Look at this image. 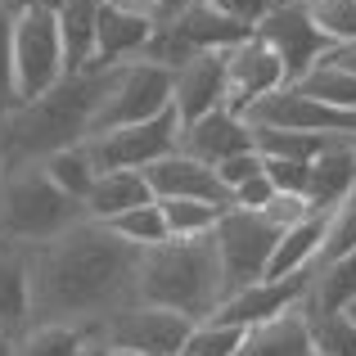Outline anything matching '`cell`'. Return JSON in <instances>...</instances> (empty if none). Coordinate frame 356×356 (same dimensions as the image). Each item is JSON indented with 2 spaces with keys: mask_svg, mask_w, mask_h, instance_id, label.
I'll use <instances>...</instances> for the list:
<instances>
[{
  "mask_svg": "<svg viewBox=\"0 0 356 356\" xmlns=\"http://www.w3.org/2000/svg\"><path fill=\"white\" fill-rule=\"evenodd\" d=\"M140 248L99 221H81L68 235L27 252L32 325H99L136 302Z\"/></svg>",
  "mask_w": 356,
  "mask_h": 356,
  "instance_id": "cell-1",
  "label": "cell"
},
{
  "mask_svg": "<svg viewBox=\"0 0 356 356\" xmlns=\"http://www.w3.org/2000/svg\"><path fill=\"white\" fill-rule=\"evenodd\" d=\"M113 68H86L77 77H63L50 95L18 104L0 122V172L23 163H45L59 149H72L90 136L99 99H104Z\"/></svg>",
  "mask_w": 356,
  "mask_h": 356,
  "instance_id": "cell-2",
  "label": "cell"
},
{
  "mask_svg": "<svg viewBox=\"0 0 356 356\" xmlns=\"http://www.w3.org/2000/svg\"><path fill=\"white\" fill-rule=\"evenodd\" d=\"M136 302L203 325L226 302L217 239H167L158 248H145L136 270Z\"/></svg>",
  "mask_w": 356,
  "mask_h": 356,
  "instance_id": "cell-3",
  "label": "cell"
},
{
  "mask_svg": "<svg viewBox=\"0 0 356 356\" xmlns=\"http://www.w3.org/2000/svg\"><path fill=\"white\" fill-rule=\"evenodd\" d=\"M81 221H86V208L77 199H68L45 176L41 163H23V167L0 172V239L5 243L41 248V243L68 235Z\"/></svg>",
  "mask_w": 356,
  "mask_h": 356,
  "instance_id": "cell-4",
  "label": "cell"
},
{
  "mask_svg": "<svg viewBox=\"0 0 356 356\" xmlns=\"http://www.w3.org/2000/svg\"><path fill=\"white\" fill-rule=\"evenodd\" d=\"M167 108H172V72L158 68V63H145V59L118 63L104 99H99L95 118H90V136L122 131V127H140V122L167 113Z\"/></svg>",
  "mask_w": 356,
  "mask_h": 356,
  "instance_id": "cell-5",
  "label": "cell"
},
{
  "mask_svg": "<svg viewBox=\"0 0 356 356\" xmlns=\"http://www.w3.org/2000/svg\"><path fill=\"white\" fill-rule=\"evenodd\" d=\"M68 77L63 68V36H59V18L45 9H18L14 18V90L18 104L50 95L59 81Z\"/></svg>",
  "mask_w": 356,
  "mask_h": 356,
  "instance_id": "cell-6",
  "label": "cell"
},
{
  "mask_svg": "<svg viewBox=\"0 0 356 356\" xmlns=\"http://www.w3.org/2000/svg\"><path fill=\"white\" fill-rule=\"evenodd\" d=\"M280 235H284V230H280L275 221H266L261 212H243V208H226V212H221L212 239H217L226 298L266 280V266H270V252H275Z\"/></svg>",
  "mask_w": 356,
  "mask_h": 356,
  "instance_id": "cell-7",
  "label": "cell"
},
{
  "mask_svg": "<svg viewBox=\"0 0 356 356\" xmlns=\"http://www.w3.org/2000/svg\"><path fill=\"white\" fill-rule=\"evenodd\" d=\"M190 334H194V321L163 312V307H145V302H131L113 312L108 321H99V339H104L108 352H136V356H176L185 352Z\"/></svg>",
  "mask_w": 356,
  "mask_h": 356,
  "instance_id": "cell-8",
  "label": "cell"
},
{
  "mask_svg": "<svg viewBox=\"0 0 356 356\" xmlns=\"http://www.w3.org/2000/svg\"><path fill=\"white\" fill-rule=\"evenodd\" d=\"M90 158H95L99 172H145L158 158L176 154L181 149V118L176 108L140 122V127H122V131H104V136L86 140Z\"/></svg>",
  "mask_w": 356,
  "mask_h": 356,
  "instance_id": "cell-9",
  "label": "cell"
},
{
  "mask_svg": "<svg viewBox=\"0 0 356 356\" xmlns=\"http://www.w3.org/2000/svg\"><path fill=\"white\" fill-rule=\"evenodd\" d=\"M252 32H257L261 41H266L270 50L280 54L289 86H293V81H302L307 72H312L316 63H321L325 54L334 50V41L312 23L307 5H270L266 14H261V23L252 27Z\"/></svg>",
  "mask_w": 356,
  "mask_h": 356,
  "instance_id": "cell-10",
  "label": "cell"
},
{
  "mask_svg": "<svg viewBox=\"0 0 356 356\" xmlns=\"http://www.w3.org/2000/svg\"><path fill=\"white\" fill-rule=\"evenodd\" d=\"M226 86H230L226 108L243 118V108H252L257 99L284 90L289 77H284V63H280V54L270 50V45L261 41L257 32H252L248 41H239L235 50H226Z\"/></svg>",
  "mask_w": 356,
  "mask_h": 356,
  "instance_id": "cell-11",
  "label": "cell"
},
{
  "mask_svg": "<svg viewBox=\"0 0 356 356\" xmlns=\"http://www.w3.org/2000/svg\"><path fill=\"white\" fill-rule=\"evenodd\" d=\"M230 86H226V50H212V54H194L190 63L172 72V108L181 118V131L194 127L199 118L226 108Z\"/></svg>",
  "mask_w": 356,
  "mask_h": 356,
  "instance_id": "cell-12",
  "label": "cell"
},
{
  "mask_svg": "<svg viewBox=\"0 0 356 356\" xmlns=\"http://www.w3.org/2000/svg\"><path fill=\"white\" fill-rule=\"evenodd\" d=\"M307 280H312V270H298V275H284V280H261V284H248V289H239V293H230L226 302H221L217 312L208 316V321H217V325H239V330L266 325V321H275V316L302 307Z\"/></svg>",
  "mask_w": 356,
  "mask_h": 356,
  "instance_id": "cell-13",
  "label": "cell"
},
{
  "mask_svg": "<svg viewBox=\"0 0 356 356\" xmlns=\"http://www.w3.org/2000/svg\"><path fill=\"white\" fill-rule=\"evenodd\" d=\"M145 181H149V190H154L158 203L194 199V203H212V208H230V194H226V185L217 181V167L199 163V158L181 154V149L158 158L154 167H145Z\"/></svg>",
  "mask_w": 356,
  "mask_h": 356,
  "instance_id": "cell-14",
  "label": "cell"
},
{
  "mask_svg": "<svg viewBox=\"0 0 356 356\" xmlns=\"http://www.w3.org/2000/svg\"><path fill=\"white\" fill-rule=\"evenodd\" d=\"M248 149H257L252 145V127L239 113H230V108H217V113L199 118L194 127L181 131V154L199 158V163H208V167L226 163V158H235V154H248Z\"/></svg>",
  "mask_w": 356,
  "mask_h": 356,
  "instance_id": "cell-15",
  "label": "cell"
},
{
  "mask_svg": "<svg viewBox=\"0 0 356 356\" xmlns=\"http://www.w3.org/2000/svg\"><path fill=\"white\" fill-rule=\"evenodd\" d=\"M149 36H154V23L145 14H131V9L118 5H99V23H95V63L90 68H118V63H131L136 54H145Z\"/></svg>",
  "mask_w": 356,
  "mask_h": 356,
  "instance_id": "cell-16",
  "label": "cell"
},
{
  "mask_svg": "<svg viewBox=\"0 0 356 356\" xmlns=\"http://www.w3.org/2000/svg\"><path fill=\"white\" fill-rule=\"evenodd\" d=\"M149 203H158V199H154V190H149L145 172H99L81 208H86V221L108 226V221L127 217V212H136V208H149Z\"/></svg>",
  "mask_w": 356,
  "mask_h": 356,
  "instance_id": "cell-17",
  "label": "cell"
},
{
  "mask_svg": "<svg viewBox=\"0 0 356 356\" xmlns=\"http://www.w3.org/2000/svg\"><path fill=\"white\" fill-rule=\"evenodd\" d=\"M32 325V275L23 243H0V334L23 339Z\"/></svg>",
  "mask_w": 356,
  "mask_h": 356,
  "instance_id": "cell-18",
  "label": "cell"
},
{
  "mask_svg": "<svg viewBox=\"0 0 356 356\" xmlns=\"http://www.w3.org/2000/svg\"><path fill=\"white\" fill-rule=\"evenodd\" d=\"M172 32L181 36L194 54H212V50H235L239 41L252 36V27L239 23V18H230V14H221V9L208 5V0H199L194 9H185V14L172 23Z\"/></svg>",
  "mask_w": 356,
  "mask_h": 356,
  "instance_id": "cell-19",
  "label": "cell"
},
{
  "mask_svg": "<svg viewBox=\"0 0 356 356\" xmlns=\"http://www.w3.org/2000/svg\"><path fill=\"white\" fill-rule=\"evenodd\" d=\"M352 307H356V252L352 257H339V261H325V266H312L307 298H302L307 321L348 316Z\"/></svg>",
  "mask_w": 356,
  "mask_h": 356,
  "instance_id": "cell-20",
  "label": "cell"
},
{
  "mask_svg": "<svg viewBox=\"0 0 356 356\" xmlns=\"http://www.w3.org/2000/svg\"><path fill=\"white\" fill-rule=\"evenodd\" d=\"M235 356H316L312 352V321H307V312L293 307V312L275 316V321H266V325H252V330L243 334Z\"/></svg>",
  "mask_w": 356,
  "mask_h": 356,
  "instance_id": "cell-21",
  "label": "cell"
},
{
  "mask_svg": "<svg viewBox=\"0 0 356 356\" xmlns=\"http://www.w3.org/2000/svg\"><path fill=\"white\" fill-rule=\"evenodd\" d=\"M352 185H356V140H352V145L325 149V154L312 163L307 203H312V212H325V217H330V212L352 194Z\"/></svg>",
  "mask_w": 356,
  "mask_h": 356,
  "instance_id": "cell-22",
  "label": "cell"
},
{
  "mask_svg": "<svg viewBox=\"0 0 356 356\" xmlns=\"http://www.w3.org/2000/svg\"><path fill=\"white\" fill-rule=\"evenodd\" d=\"M99 325H36L18 339L14 356H104Z\"/></svg>",
  "mask_w": 356,
  "mask_h": 356,
  "instance_id": "cell-23",
  "label": "cell"
},
{
  "mask_svg": "<svg viewBox=\"0 0 356 356\" xmlns=\"http://www.w3.org/2000/svg\"><path fill=\"white\" fill-rule=\"evenodd\" d=\"M321 243H325V212H312V217H302L298 226H289L280 235L275 252H270V266H266V280H284V275H298V270H312L316 257H321Z\"/></svg>",
  "mask_w": 356,
  "mask_h": 356,
  "instance_id": "cell-24",
  "label": "cell"
},
{
  "mask_svg": "<svg viewBox=\"0 0 356 356\" xmlns=\"http://www.w3.org/2000/svg\"><path fill=\"white\" fill-rule=\"evenodd\" d=\"M289 90H298V95H307V99H321V104H330V108H343V113H356V72L343 68V63H334V59H321Z\"/></svg>",
  "mask_w": 356,
  "mask_h": 356,
  "instance_id": "cell-25",
  "label": "cell"
},
{
  "mask_svg": "<svg viewBox=\"0 0 356 356\" xmlns=\"http://www.w3.org/2000/svg\"><path fill=\"white\" fill-rule=\"evenodd\" d=\"M41 167H45V176H50V181L59 185L68 199H77V203H86L90 185H95V176H99V167H95V158H90L86 140H81V145H72V149H59V154H50Z\"/></svg>",
  "mask_w": 356,
  "mask_h": 356,
  "instance_id": "cell-26",
  "label": "cell"
},
{
  "mask_svg": "<svg viewBox=\"0 0 356 356\" xmlns=\"http://www.w3.org/2000/svg\"><path fill=\"white\" fill-rule=\"evenodd\" d=\"M158 208H163V221H167V239H208L217 230L221 212H226V208L194 203V199H167Z\"/></svg>",
  "mask_w": 356,
  "mask_h": 356,
  "instance_id": "cell-27",
  "label": "cell"
},
{
  "mask_svg": "<svg viewBox=\"0 0 356 356\" xmlns=\"http://www.w3.org/2000/svg\"><path fill=\"white\" fill-rule=\"evenodd\" d=\"M356 252V185L352 194L339 203V208L325 217V243H321V257H316V266H325V261H339V257H352Z\"/></svg>",
  "mask_w": 356,
  "mask_h": 356,
  "instance_id": "cell-28",
  "label": "cell"
},
{
  "mask_svg": "<svg viewBox=\"0 0 356 356\" xmlns=\"http://www.w3.org/2000/svg\"><path fill=\"white\" fill-rule=\"evenodd\" d=\"M108 230H113L118 239L136 243L140 252L167 243V221H163V208H158V203H149V208H136V212H127V217L108 221Z\"/></svg>",
  "mask_w": 356,
  "mask_h": 356,
  "instance_id": "cell-29",
  "label": "cell"
},
{
  "mask_svg": "<svg viewBox=\"0 0 356 356\" xmlns=\"http://www.w3.org/2000/svg\"><path fill=\"white\" fill-rule=\"evenodd\" d=\"M307 14H312V23L321 27L339 50L356 45V0H312Z\"/></svg>",
  "mask_w": 356,
  "mask_h": 356,
  "instance_id": "cell-30",
  "label": "cell"
},
{
  "mask_svg": "<svg viewBox=\"0 0 356 356\" xmlns=\"http://www.w3.org/2000/svg\"><path fill=\"white\" fill-rule=\"evenodd\" d=\"M312 352L316 356H356V321L352 316L312 321Z\"/></svg>",
  "mask_w": 356,
  "mask_h": 356,
  "instance_id": "cell-31",
  "label": "cell"
},
{
  "mask_svg": "<svg viewBox=\"0 0 356 356\" xmlns=\"http://www.w3.org/2000/svg\"><path fill=\"white\" fill-rule=\"evenodd\" d=\"M243 334H248V330H239V325L203 321V325H194V334H190V343H185V352H190V356H235L239 343H243Z\"/></svg>",
  "mask_w": 356,
  "mask_h": 356,
  "instance_id": "cell-32",
  "label": "cell"
},
{
  "mask_svg": "<svg viewBox=\"0 0 356 356\" xmlns=\"http://www.w3.org/2000/svg\"><path fill=\"white\" fill-rule=\"evenodd\" d=\"M14 18H18V9L0 5V122L18 108V90H14Z\"/></svg>",
  "mask_w": 356,
  "mask_h": 356,
  "instance_id": "cell-33",
  "label": "cell"
},
{
  "mask_svg": "<svg viewBox=\"0 0 356 356\" xmlns=\"http://www.w3.org/2000/svg\"><path fill=\"white\" fill-rule=\"evenodd\" d=\"M261 172L275 185V194H302L307 199V181H312V163H289V158H261Z\"/></svg>",
  "mask_w": 356,
  "mask_h": 356,
  "instance_id": "cell-34",
  "label": "cell"
},
{
  "mask_svg": "<svg viewBox=\"0 0 356 356\" xmlns=\"http://www.w3.org/2000/svg\"><path fill=\"white\" fill-rule=\"evenodd\" d=\"M261 172V154L257 149H248V154H235L226 158V163H217V181L226 185V194H235L243 181H252V176Z\"/></svg>",
  "mask_w": 356,
  "mask_h": 356,
  "instance_id": "cell-35",
  "label": "cell"
},
{
  "mask_svg": "<svg viewBox=\"0 0 356 356\" xmlns=\"http://www.w3.org/2000/svg\"><path fill=\"white\" fill-rule=\"evenodd\" d=\"M261 217L275 221L280 230H289V226H298L302 217H312V203H307L302 194H275V199L261 208Z\"/></svg>",
  "mask_w": 356,
  "mask_h": 356,
  "instance_id": "cell-36",
  "label": "cell"
},
{
  "mask_svg": "<svg viewBox=\"0 0 356 356\" xmlns=\"http://www.w3.org/2000/svg\"><path fill=\"white\" fill-rule=\"evenodd\" d=\"M275 199V185L266 181V172H257L252 181H243L235 194H230V208H243V212H261L266 203Z\"/></svg>",
  "mask_w": 356,
  "mask_h": 356,
  "instance_id": "cell-37",
  "label": "cell"
},
{
  "mask_svg": "<svg viewBox=\"0 0 356 356\" xmlns=\"http://www.w3.org/2000/svg\"><path fill=\"white\" fill-rule=\"evenodd\" d=\"M199 5V0H154V5H149V23L154 27H172L176 18L185 14V9H194Z\"/></svg>",
  "mask_w": 356,
  "mask_h": 356,
  "instance_id": "cell-38",
  "label": "cell"
},
{
  "mask_svg": "<svg viewBox=\"0 0 356 356\" xmlns=\"http://www.w3.org/2000/svg\"><path fill=\"white\" fill-rule=\"evenodd\" d=\"M27 5H32V9H45V14H59L68 0H27Z\"/></svg>",
  "mask_w": 356,
  "mask_h": 356,
  "instance_id": "cell-39",
  "label": "cell"
},
{
  "mask_svg": "<svg viewBox=\"0 0 356 356\" xmlns=\"http://www.w3.org/2000/svg\"><path fill=\"white\" fill-rule=\"evenodd\" d=\"M14 348H18V339H9V334H0V356H14Z\"/></svg>",
  "mask_w": 356,
  "mask_h": 356,
  "instance_id": "cell-40",
  "label": "cell"
},
{
  "mask_svg": "<svg viewBox=\"0 0 356 356\" xmlns=\"http://www.w3.org/2000/svg\"><path fill=\"white\" fill-rule=\"evenodd\" d=\"M0 5H9V9H27V0H0Z\"/></svg>",
  "mask_w": 356,
  "mask_h": 356,
  "instance_id": "cell-41",
  "label": "cell"
},
{
  "mask_svg": "<svg viewBox=\"0 0 356 356\" xmlns=\"http://www.w3.org/2000/svg\"><path fill=\"white\" fill-rule=\"evenodd\" d=\"M176 356H190V352H176Z\"/></svg>",
  "mask_w": 356,
  "mask_h": 356,
  "instance_id": "cell-42",
  "label": "cell"
}]
</instances>
